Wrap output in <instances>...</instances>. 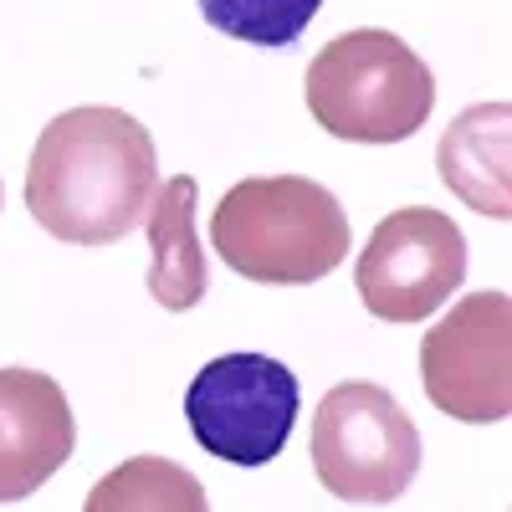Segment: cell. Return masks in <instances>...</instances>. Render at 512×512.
<instances>
[{"label": "cell", "instance_id": "6da1fadb", "mask_svg": "<svg viewBox=\"0 0 512 512\" xmlns=\"http://www.w3.org/2000/svg\"><path fill=\"white\" fill-rule=\"evenodd\" d=\"M159 190L149 128L123 108H67L31 149L26 210L67 246H113L139 231Z\"/></svg>", "mask_w": 512, "mask_h": 512}, {"label": "cell", "instance_id": "7a4b0ae2", "mask_svg": "<svg viewBox=\"0 0 512 512\" xmlns=\"http://www.w3.org/2000/svg\"><path fill=\"white\" fill-rule=\"evenodd\" d=\"M210 241L246 282L303 287L344 267L349 216L338 195L308 175H256L221 195Z\"/></svg>", "mask_w": 512, "mask_h": 512}, {"label": "cell", "instance_id": "3957f363", "mask_svg": "<svg viewBox=\"0 0 512 512\" xmlns=\"http://www.w3.org/2000/svg\"><path fill=\"white\" fill-rule=\"evenodd\" d=\"M308 113L323 134L349 144H400L436 108V77L395 31H344L308 62Z\"/></svg>", "mask_w": 512, "mask_h": 512}, {"label": "cell", "instance_id": "277c9868", "mask_svg": "<svg viewBox=\"0 0 512 512\" xmlns=\"http://www.w3.org/2000/svg\"><path fill=\"white\" fill-rule=\"evenodd\" d=\"M313 472L338 502L384 507L420 472V431L379 384H333L313 415Z\"/></svg>", "mask_w": 512, "mask_h": 512}, {"label": "cell", "instance_id": "5b68a950", "mask_svg": "<svg viewBox=\"0 0 512 512\" xmlns=\"http://www.w3.org/2000/svg\"><path fill=\"white\" fill-rule=\"evenodd\" d=\"M190 436L231 466H267L282 456L297 420V379L267 354H221L185 390Z\"/></svg>", "mask_w": 512, "mask_h": 512}, {"label": "cell", "instance_id": "8992f818", "mask_svg": "<svg viewBox=\"0 0 512 512\" xmlns=\"http://www.w3.org/2000/svg\"><path fill=\"white\" fill-rule=\"evenodd\" d=\"M420 384L461 425H492L512 410V303L472 292L420 338Z\"/></svg>", "mask_w": 512, "mask_h": 512}, {"label": "cell", "instance_id": "52a82bcc", "mask_svg": "<svg viewBox=\"0 0 512 512\" xmlns=\"http://www.w3.org/2000/svg\"><path fill=\"white\" fill-rule=\"evenodd\" d=\"M466 277V236L431 205H405L384 216L354 262L364 308L384 323L431 318Z\"/></svg>", "mask_w": 512, "mask_h": 512}, {"label": "cell", "instance_id": "ba28073f", "mask_svg": "<svg viewBox=\"0 0 512 512\" xmlns=\"http://www.w3.org/2000/svg\"><path fill=\"white\" fill-rule=\"evenodd\" d=\"M77 446L62 384L41 369H0V502L47 487Z\"/></svg>", "mask_w": 512, "mask_h": 512}, {"label": "cell", "instance_id": "9c48e42d", "mask_svg": "<svg viewBox=\"0 0 512 512\" xmlns=\"http://www.w3.org/2000/svg\"><path fill=\"white\" fill-rule=\"evenodd\" d=\"M507 139H512V113L507 103H482L466 108L441 139V180L492 221L512 216V164H507Z\"/></svg>", "mask_w": 512, "mask_h": 512}, {"label": "cell", "instance_id": "30bf717a", "mask_svg": "<svg viewBox=\"0 0 512 512\" xmlns=\"http://www.w3.org/2000/svg\"><path fill=\"white\" fill-rule=\"evenodd\" d=\"M195 205H200V185L195 175H175L164 180L149 200V297L169 313H190L205 297V256H200V236H195Z\"/></svg>", "mask_w": 512, "mask_h": 512}, {"label": "cell", "instance_id": "8fae6325", "mask_svg": "<svg viewBox=\"0 0 512 512\" xmlns=\"http://www.w3.org/2000/svg\"><path fill=\"white\" fill-rule=\"evenodd\" d=\"M82 512H210L195 472L164 456H128L88 492Z\"/></svg>", "mask_w": 512, "mask_h": 512}, {"label": "cell", "instance_id": "7c38bea8", "mask_svg": "<svg viewBox=\"0 0 512 512\" xmlns=\"http://www.w3.org/2000/svg\"><path fill=\"white\" fill-rule=\"evenodd\" d=\"M195 6L216 31L246 41V47L282 52L313 26L323 0H195Z\"/></svg>", "mask_w": 512, "mask_h": 512}]
</instances>
